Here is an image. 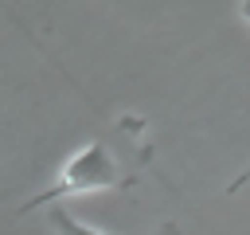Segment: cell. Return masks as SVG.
Segmentation results:
<instances>
[{"label": "cell", "instance_id": "7a4b0ae2", "mask_svg": "<svg viewBox=\"0 0 250 235\" xmlns=\"http://www.w3.org/2000/svg\"><path fill=\"white\" fill-rule=\"evenodd\" d=\"M47 223H51V231L55 235H102V231H94V227H86L82 219H74L62 204H51V212H47ZM156 235H180V227L168 219V223H160L156 227Z\"/></svg>", "mask_w": 250, "mask_h": 235}, {"label": "cell", "instance_id": "3957f363", "mask_svg": "<svg viewBox=\"0 0 250 235\" xmlns=\"http://www.w3.org/2000/svg\"><path fill=\"white\" fill-rule=\"evenodd\" d=\"M246 184H250V168H246V172H238V176L227 184V192H238V188H246Z\"/></svg>", "mask_w": 250, "mask_h": 235}, {"label": "cell", "instance_id": "277c9868", "mask_svg": "<svg viewBox=\"0 0 250 235\" xmlns=\"http://www.w3.org/2000/svg\"><path fill=\"white\" fill-rule=\"evenodd\" d=\"M238 16H242V20H250V4H242V8H238Z\"/></svg>", "mask_w": 250, "mask_h": 235}, {"label": "cell", "instance_id": "6da1fadb", "mask_svg": "<svg viewBox=\"0 0 250 235\" xmlns=\"http://www.w3.org/2000/svg\"><path fill=\"white\" fill-rule=\"evenodd\" d=\"M145 118L125 114L109 125V133L94 137L90 145H82L62 172L55 176L51 188H43L39 196H31L27 204H20V215L59 204L62 196H82V192H117V188H133L141 180V172L152 161V145L145 137Z\"/></svg>", "mask_w": 250, "mask_h": 235}]
</instances>
